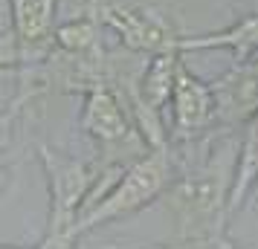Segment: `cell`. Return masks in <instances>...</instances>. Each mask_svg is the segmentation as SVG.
<instances>
[{
  "label": "cell",
  "instance_id": "obj_1",
  "mask_svg": "<svg viewBox=\"0 0 258 249\" xmlns=\"http://www.w3.org/2000/svg\"><path fill=\"white\" fill-rule=\"evenodd\" d=\"M238 148H223L188 168L165 189V212L171 214L180 243H221L229 223V189Z\"/></svg>",
  "mask_w": 258,
  "mask_h": 249
},
{
  "label": "cell",
  "instance_id": "obj_2",
  "mask_svg": "<svg viewBox=\"0 0 258 249\" xmlns=\"http://www.w3.org/2000/svg\"><path fill=\"white\" fill-rule=\"evenodd\" d=\"M171 180H174V168H171L168 148H148L145 154H140L134 162L122 168L93 200L84 203L70 229V240L76 243L82 235L93 232L99 226L122 220L145 209L148 203L163 197Z\"/></svg>",
  "mask_w": 258,
  "mask_h": 249
},
{
  "label": "cell",
  "instance_id": "obj_3",
  "mask_svg": "<svg viewBox=\"0 0 258 249\" xmlns=\"http://www.w3.org/2000/svg\"><path fill=\"white\" fill-rule=\"evenodd\" d=\"M38 159H41L49 183V220H47L44 237L58 243V246H73L70 229L76 223L79 212H82L84 200L90 197L96 183L105 177L107 168H116V165L76 159V156L61 154L49 145H38Z\"/></svg>",
  "mask_w": 258,
  "mask_h": 249
},
{
  "label": "cell",
  "instance_id": "obj_4",
  "mask_svg": "<svg viewBox=\"0 0 258 249\" xmlns=\"http://www.w3.org/2000/svg\"><path fill=\"white\" fill-rule=\"evenodd\" d=\"M82 131L102 148V165L125 168L148 148L131 119L128 107L113 93L110 84H96L84 90V105L79 116Z\"/></svg>",
  "mask_w": 258,
  "mask_h": 249
},
{
  "label": "cell",
  "instance_id": "obj_5",
  "mask_svg": "<svg viewBox=\"0 0 258 249\" xmlns=\"http://www.w3.org/2000/svg\"><path fill=\"white\" fill-rule=\"evenodd\" d=\"M99 21L119 35L122 47L137 55H157V52H177V29L168 15L154 6H119V3H99Z\"/></svg>",
  "mask_w": 258,
  "mask_h": 249
},
{
  "label": "cell",
  "instance_id": "obj_6",
  "mask_svg": "<svg viewBox=\"0 0 258 249\" xmlns=\"http://www.w3.org/2000/svg\"><path fill=\"white\" fill-rule=\"evenodd\" d=\"M168 107H171V131L180 142H195L200 133H206L215 125L212 87L188 70L186 61L177 64Z\"/></svg>",
  "mask_w": 258,
  "mask_h": 249
},
{
  "label": "cell",
  "instance_id": "obj_7",
  "mask_svg": "<svg viewBox=\"0 0 258 249\" xmlns=\"http://www.w3.org/2000/svg\"><path fill=\"white\" fill-rule=\"evenodd\" d=\"M209 87L215 99V125L223 128L244 125L249 116L258 113V52L241 58V64H235Z\"/></svg>",
  "mask_w": 258,
  "mask_h": 249
},
{
  "label": "cell",
  "instance_id": "obj_8",
  "mask_svg": "<svg viewBox=\"0 0 258 249\" xmlns=\"http://www.w3.org/2000/svg\"><path fill=\"white\" fill-rule=\"evenodd\" d=\"M58 0H9L12 35L29 52V61H44L52 49Z\"/></svg>",
  "mask_w": 258,
  "mask_h": 249
},
{
  "label": "cell",
  "instance_id": "obj_9",
  "mask_svg": "<svg viewBox=\"0 0 258 249\" xmlns=\"http://www.w3.org/2000/svg\"><path fill=\"white\" fill-rule=\"evenodd\" d=\"M198 49H229L238 58H249L258 52V12H249L238 18L235 24L218 32H206V35H180L177 41V52H198Z\"/></svg>",
  "mask_w": 258,
  "mask_h": 249
},
{
  "label": "cell",
  "instance_id": "obj_10",
  "mask_svg": "<svg viewBox=\"0 0 258 249\" xmlns=\"http://www.w3.org/2000/svg\"><path fill=\"white\" fill-rule=\"evenodd\" d=\"M246 131L241 136L238 154H235V174H232V189H229V203L226 212L232 217L244 200L258 189V113L244 122Z\"/></svg>",
  "mask_w": 258,
  "mask_h": 249
},
{
  "label": "cell",
  "instance_id": "obj_11",
  "mask_svg": "<svg viewBox=\"0 0 258 249\" xmlns=\"http://www.w3.org/2000/svg\"><path fill=\"white\" fill-rule=\"evenodd\" d=\"M99 29H102L99 12L84 9L79 18H73V21L52 29V49L67 52V55H96V52H102Z\"/></svg>",
  "mask_w": 258,
  "mask_h": 249
},
{
  "label": "cell",
  "instance_id": "obj_12",
  "mask_svg": "<svg viewBox=\"0 0 258 249\" xmlns=\"http://www.w3.org/2000/svg\"><path fill=\"white\" fill-rule=\"evenodd\" d=\"M26 61H29V52L18 44V38L12 35V29L9 32H0V72L18 70V67H24Z\"/></svg>",
  "mask_w": 258,
  "mask_h": 249
},
{
  "label": "cell",
  "instance_id": "obj_13",
  "mask_svg": "<svg viewBox=\"0 0 258 249\" xmlns=\"http://www.w3.org/2000/svg\"><path fill=\"white\" fill-rule=\"evenodd\" d=\"M41 90H44V84H32V87H26V90H21V93L15 96L12 102H9V105L0 110V131H6V128L12 125V119L18 116V113H21V107H24L26 102L32 99V96L41 93Z\"/></svg>",
  "mask_w": 258,
  "mask_h": 249
},
{
  "label": "cell",
  "instance_id": "obj_14",
  "mask_svg": "<svg viewBox=\"0 0 258 249\" xmlns=\"http://www.w3.org/2000/svg\"><path fill=\"white\" fill-rule=\"evenodd\" d=\"M223 240H226V237H223ZM221 243H171V246H142V249H221ZM67 249H76V243L67 246Z\"/></svg>",
  "mask_w": 258,
  "mask_h": 249
},
{
  "label": "cell",
  "instance_id": "obj_15",
  "mask_svg": "<svg viewBox=\"0 0 258 249\" xmlns=\"http://www.w3.org/2000/svg\"><path fill=\"white\" fill-rule=\"evenodd\" d=\"M99 3H102V0H87L84 9H87V12H99Z\"/></svg>",
  "mask_w": 258,
  "mask_h": 249
},
{
  "label": "cell",
  "instance_id": "obj_16",
  "mask_svg": "<svg viewBox=\"0 0 258 249\" xmlns=\"http://www.w3.org/2000/svg\"><path fill=\"white\" fill-rule=\"evenodd\" d=\"M221 249H235V246L229 243V240H223V243H221Z\"/></svg>",
  "mask_w": 258,
  "mask_h": 249
},
{
  "label": "cell",
  "instance_id": "obj_17",
  "mask_svg": "<svg viewBox=\"0 0 258 249\" xmlns=\"http://www.w3.org/2000/svg\"><path fill=\"white\" fill-rule=\"evenodd\" d=\"M0 249H9V246H3V243H0Z\"/></svg>",
  "mask_w": 258,
  "mask_h": 249
}]
</instances>
